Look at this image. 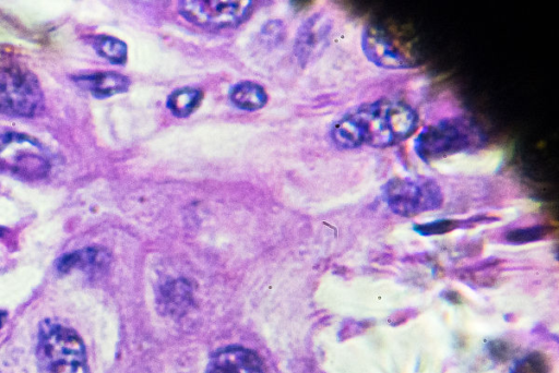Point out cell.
<instances>
[{
    "label": "cell",
    "mask_w": 559,
    "mask_h": 373,
    "mask_svg": "<svg viewBox=\"0 0 559 373\" xmlns=\"http://www.w3.org/2000/svg\"><path fill=\"white\" fill-rule=\"evenodd\" d=\"M206 373H264L261 359L242 347H227L212 358Z\"/></svg>",
    "instance_id": "cell-9"
},
{
    "label": "cell",
    "mask_w": 559,
    "mask_h": 373,
    "mask_svg": "<svg viewBox=\"0 0 559 373\" xmlns=\"http://www.w3.org/2000/svg\"><path fill=\"white\" fill-rule=\"evenodd\" d=\"M203 92L195 87L175 89L167 98L166 106L177 118L190 116L201 104Z\"/></svg>",
    "instance_id": "cell-14"
},
{
    "label": "cell",
    "mask_w": 559,
    "mask_h": 373,
    "mask_svg": "<svg viewBox=\"0 0 559 373\" xmlns=\"http://www.w3.org/2000/svg\"><path fill=\"white\" fill-rule=\"evenodd\" d=\"M108 253L97 246L84 248L62 255L57 261L59 272H68L72 268H102L108 264Z\"/></svg>",
    "instance_id": "cell-12"
},
{
    "label": "cell",
    "mask_w": 559,
    "mask_h": 373,
    "mask_svg": "<svg viewBox=\"0 0 559 373\" xmlns=\"http://www.w3.org/2000/svg\"><path fill=\"white\" fill-rule=\"evenodd\" d=\"M417 122V113L411 106L382 98L348 111L334 123L331 136L341 148L362 144L386 147L412 135Z\"/></svg>",
    "instance_id": "cell-1"
},
{
    "label": "cell",
    "mask_w": 559,
    "mask_h": 373,
    "mask_svg": "<svg viewBox=\"0 0 559 373\" xmlns=\"http://www.w3.org/2000/svg\"><path fill=\"white\" fill-rule=\"evenodd\" d=\"M3 316H4V314H3L2 312H0V327H1V325H2Z\"/></svg>",
    "instance_id": "cell-20"
},
{
    "label": "cell",
    "mask_w": 559,
    "mask_h": 373,
    "mask_svg": "<svg viewBox=\"0 0 559 373\" xmlns=\"http://www.w3.org/2000/svg\"><path fill=\"white\" fill-rule=\"evenodd\" d=\"M330 27L331 24L320 13L313 14L300 26L295 43V52L300 61L309 60L325 40Z\"/></svg>",
    "instance_id": "cell-11"
},
{
    "label": "cell",
    "mask_w": 559,
    "mask_h": 373,
    "mask_svg": "<svg viewBox=\"0 0 559 373\" xmlns=\"http://www.w3.org/2000/svg\"><path fill=\"white\" fill-rule=\"evenodd\" d=\"M72 81L96 98H107L124 93L130 86L128 76L115 71L74 75Z\"/></svg>",
    "instance_id": "cell-10"
},
{
    "label": "cell",
    "mask_w": 559,
    "mask_h": 373,
    "mask_svg": "<svg viewBox=\"0 0 559 373\" xmlns=\"http://www.w3.org/2000/svg\"><path fill=\"white\" fill-rule=\"evenodd\" d=\"M483 139L471 119L452 117L424 128L414 141V149L424 161H431L476 148Z\"/></svg>",
    "instance_id": "cell-3"
},
{
    "label": "cell",
    "mask_w": 559,
    "mask_h": 373,
    "mask_svg": "<svg viewBox=\"0 0 559 373\" xmlns=\"http://www.w3.org/2000/svg\"><path fill=\"white\" fill-rule=\"evenodd\" d=\"M44 109V92L37 76L16 64L0 69V113L33 118Z\"/></svg>",
    "instance_id": "cell-5"
},
{
    "label": "cell",
    "mask_w": 559,
    "mask_h": 373,
    "mask_svg": "<svg viewBox=\"0 0 559 373\" xmlns=\"http://www.w3.org/2000/svg\"><path fill=\"white\" fill-rule=\"evenodd\" d=\"M91 44L102 58L114 64H123L127 61L128 47L122 40L116 37L96 35L92 37Z\"/></svg>",
    "instance_id": "cell-15"
},
{
    "label": "cell",
    "mask_w": 559,
    "mask_h": 373,
    "mask_svg": "<svg viewBox=\"0 0 559 373\" xmlns=\"http://www.w3.org/2000/svg\"><path fill=\"white\" fill-rule=\"evenodd\" d=\"M549 232L546 226H532L526 228H518L509 231L506 236L507 240L511 243H526L543 239Z\"/></svg>",
    "instance_id": "cell-19"
},
{
    "label": "cell",
    "mask_w": 559,
    "mask_h": 373,
    "mask_svg": "<svg viewBox=\"0 0 559 373\" xmlns=\"http://www.w3.org/2000/svg\"><path fill=\"white\" fill-rule=\"evenodd\" d=\"M231 103L239 109L253 111L267 103V94L258 83L243 81L235 84L229 93Z\"/></svg>",
    "instance_id": "cell-13"
},
{
    "label": "cell",
    "mask_w": 559,
    "mask_h": 373,
    "mask_svg": "<svg viewBox=\"0 0 559 373\" xmlns=\"http://www.w3.org/2000/svg\"><path fill=\"white\" fill-rule=\"evenodd\" d=\"M383 197L390 209L404 217L439 208L443 194L430 178H393L383 186Z\"/></svg>",
    "instance_id": "cell-6"
},
{
    "label": "cell",
    "mask_w": 559,
    "mask_h": 373,
    "mask_svg": "<svg viewBox=\"0 0 559 373\" xmlns=\"http://www.w3.org/2000/svg\"><path fill=\"white\" fill-rule=\"evenodd\" d=\"M252 1L188 0L180 1L179 13L190 23L209 29L240 24L249 14Z\"/></svg>",
    "instance_id": "cell-7"
},
{
    "label": "cell",
    "mask_w": 559,
    "mask_h": 373,
    "mask_svg": "<svg viewBox=\"0 0 559 373\" xmlns=\"http://www.w3.org/2000/svg\"><path fill=\"white\" fill-rule=\"evenodd\" d=\"M36 361L38 373H88L80 336L72 328L51 320L39 326Z\"/></svg>",
    "instance_id": "cell-2"
},
{
    "label": "cell",
    "mask_w": 559,
    "mask_h": 373,
    "mask_svg": "<svg viewBox=\"0 0 559 373\" xmlns=\"http://www.w3.org/2000/svg\"><path fill=\"white\" fill-rule=\"evenodd\" d=\"M549 362L545 354L532 352L519 360L510 373H549Z\"/></svg>",
    "instance_id": "cell-17"
},
{
    "label": "cell",
    "mask_w": 559,
    "mask_h": 373,
    "mask_svg": "<svg viewBox=\"0 0 559 373\" xmlns=\"http://www.w3.org/2000/svg\"><path fill=\"white\" fill-rule=\"evenodd\" d=\"M467 220L439 219L427 224L415 225L414 230L423 236L442 234L461 228Z\"/></svg>",
    "instance_id": "cell-18"
},
{
    "label": "cell",
    "mask_w": 559,
    "mask_h": 373,
    "mask_svg": "<svg viewBox=\"0 0 559 373\" xmlns=\"http://www.w3.org/2000/svg\"><path fill=\"white\" fill-rule=\"evenodd\" d=\"M189 300V286L180 280L173 281L169 285H167L163 289L162 297L159 299L163 306L170 313H179L181 310H185V308L188 305Z\"/></svg>",
    "instance_id": "cell-16"
},
{
    "label": "cell",
    "mask_w": 559,
    "mask_h": 373,
    "mask_svg": "<svg viewBox=\"0 0 559 373\" xmlns=\"http://www.w3.org/2000/svg\"><path fill=\"white\" fill-rule=\"evenodd\" d=\"M361 46L365 56L376 65L385 69H406L408 58L383 32L368 27L362 34Z\"/></svg>",
    "instance_id": "cell-8"
},
{
    "label": "cell",
    "mask_w": 559,
    "mask_h": 373,
    "mask_svg": "<svg viewBox=\"0 0 559 373\" xmlns=\"http://www.w3.org/2000/svg\"><path fill=\"white\" fill-rule=\"evenodd\" d=\"M50 167V153L36 137L16 131L0 133V173L38 180Z\"/></svg>",
    "instance_id": "cell-4"
}]
</instances>
